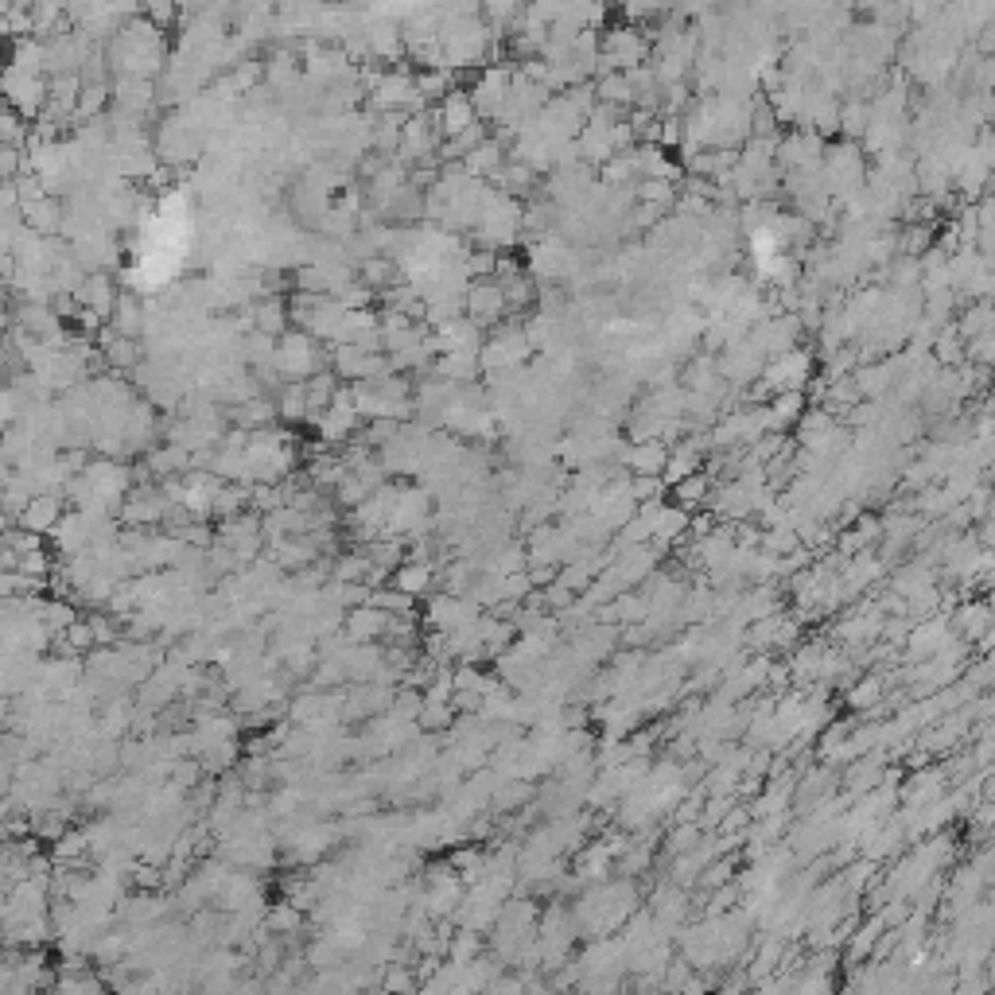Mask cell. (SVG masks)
<instances>
[{
	"instance_id": "6da1fadb",
	"label": "cell",
	"mask_w": 995,
	"mask_h": 995,
	"mask_svg": "<svg viewBox=\"0 0 995 995\" xmlns=\"http://www.w3.org/2000/svg\"><path fill=\"white\" fill-rule=\"evenodd\" d=\"M809 378H813V354L793 346V350L778 354L770 362L763 366V385L770 393H801L809 390Z\"/></svg>"
},
{
	"instance_id": "7a4b0ae2",
	"label": "cell",
	"mask_w": 995,
	"mask_h": 995,
	"mask_svg": "<svg viewBox=\"0 0 995 995\" xmlns=\"http://www.w3.org/2000/svg\"><path fill=\"white\" fill-rule=\"evenodd\" d=\"M0 98H4V105H9L12 113H20L24 122H36L47 105V78L16 75V71L4 66V75H0Z\"/></svg>"
},
{
	"instance_id": "3957f363",
	"label": "cell",
	"mask_w": 995,
	"mask_h": 995,
	"mask_svg": "<svg viewBox=\"0 0 995 995\" xmlns=\"http://www.w3.org/2000/svg\"><path fill=\"white\" fill-rule=\"evenodd\" d=\"M463 316L475 327H498L510 311H506V296L498 280H471L463 292Z\"/></svg>"
},
{
	"instance_id": "277c9868",
	"label": "cell",
	"mask_w": 995,
	"mask_h": 995,
	"mask_svg": "<svg viewBox=\"0 0 995 995\" xmlns=\"http://www.w3.org/2000/svg\"><path fill=\"white\" fill-rule=\"evenodd\" d=\"M66 506H63V494H36L28 506H24V513L16 518L20 530L36 533V537H51L55 533V525L63 521Z\"/></svg>"
},
{
	"instance_id": "5b68a950",
	"label": "cell",
	"mask_w": 995,
	"mask_h": 995,
	"mask_svg": "<svg viewBox=\"0 0 995 995\" xmlns=\"http://www.w3.org/2000/svg\"><path fill=\"white\" fill-rule=\"evenodd\" d=\"M385 623H390V614H382L378 607H354L343 614V638L354 646H373L385 638Z\"/></svg>"
},
{
	"instance_id": "8992f818",
	"label": "cell",
	"mask_w": 995,
	"mask_h": 995,
	"mask_svg": "<svg viewBox=\"0 0 995 995\" xmlns=\"http://www.w3.org/2000/svg\"><path fill=\"white\" fill-rule=\"evenodd\" d=\"M117 296H122V292L113 289V280L105 277V272H90V277H86L82 284L75 289V304L86 307V311H93L98 319H105V323H110Z\"/></svg>"
},
{
	"instance_id": "52a82bcc",
	"label": "cell",
	"mask_w": 995,
	"mask_h": 995,
	"mask_svg": "<svg viewBox=\"0 0 995 995\" xmlns=\"http://www.w3.org/2000/svg\"><path fill=\"white\" fill-rule=\"evenodd\" d=\"M436 584H439V572H436V564H424V560H405V564L393 572V579H390V587H397V591H405L409 599H429L432 591H436Z\"/></svg>"
},
{
	"instance_id": "ba28073f",
	"label": "cell",
	"mask_w": 995,
	"mask_h": 995,
	"mask_svg": "<svg viewBox=\"0 0 995 995\" xmlns=\"http://www.w3.org/2000/svg\"><path fill=\"white\" fill-rule=\"evenodd\" d=\"M665 459H669V447L661 444V439H642V444H630L623 451V467L630 479H646V475H658L665 471Z\"/></svg>"
},
{
	"instance_id": "9c48e42d",
	"label": "cell",
	"mask_w": 995,
	"mask_h": 995,
	"mask_svg": "<svg viewBox=\"0 0 995 995\" xmlns=\"http://www.w3.org/2000/svg\"><path fill=\"white\" fill-rule=\"evenodd\" d=\"M24 215V230L28 233H39V238H59L63 233V203L59 199H39V203H31V206H24L20 211Z\"/></svg>"
},
{
	"instance_id": "30bf717a",
	"label": "cell",
	"mask_w": 995,
	"mask_h": 995,
	"mask_svg": "<svg viewBox=\"0 0 995 995\" xmlns=\"http://www.w3.org/2000/svg\"><path fill=\"white\" fill-rule=\"evenodd\" d=\"M886 697V677H883V669H871V673H864V677H856L852 685L844 689V704L856 712V716H864V712H871L879 700Z\"/></svg>"
},
{
	"instance_id": "8fae6325",
	"label": "cell",
	"mask_w": 995,
	"mask_h": 995,
	"mask_svg": "<svg viewBox=\"0 0 995 995\" xmlns=\"http://www.w3.org/2000/svg\"><path fill=\"white\" fill-rule=\"evenodd\" d=\"M253 316V331L265 339H280L284 331H289V304H284V296H265L260 304L250 307Z\"/></svg>"
},
{
	"instance_id": "7c38bea8",
	"label": "cell",
	"mask_w": 995,
	"mask_h": 995,
	"mask_svg": "<svg viewBox=\"0 0 995 995\" xmlns=\"http://www.w3.org/2000/svg\"><path fill=\"white\" fill-rule=\"evenodd\" d=\"M665 494L673 498V506H677V510L697 513V510H704L707 498H712V475H707V471H697V475H689L685 483L669 486Z\"/></svg>"
},
{
	"instance_id": "4fadbf2b",
	"label": "cell",
	"mask_w": 995,
	"mask_h": 995,
	"mask_svg": "<svg viewBox=\"0 0 995 995\" xmlns=\"http://www.w3.org/2000/svg\"><path fill=\"white\" fill-rule=\"evenodd\" d=\"M110 327L122 339H140V331H144V304H140L132 292H122V296H117V304H113Z\"/></svg>"
},
{
	"instance_id": "5bb4252c",
	"label": "cell",
	"mask_w": 995,
	"mask_h": 995,
	"mask_svg": "<svg viewBox=\"0 0 995 995\" xmlns=\"http://www.w3.org/2000/svg\"><path fill=\"white\" fill-rule=\"evenodd\" d=\"M304 921H307V914L304 910H296L292 903H272V906H265V930L272 933V937H292V933H304Z\"/></svg>"
},
{
	"instance_id": "9a60e30c",
	"label": "cell",
	"mask_w": 995,
	"mask_h": 995,
	"mask_svg": "<svg viewBox=\"0 0 995 995\" xmlns=\"http://www.w3.org/2000/svg\"><path fill=\"white\" fill-rule=\"evenodd\" d=\"M420 980L412 972V960H390L378 977V992L382 995H417Z\"/></svg>"
},
{
	"instance_id": "2e32d148",
	"label": "cell",
	"mask_w": 995,
	"mask_h": 995,
	"mask_svg": "<svg viewBox=\"0 0 995 995\" xmlns=\"http://www.w3.org/2000/svg\"><path fill=\"white\" fill-rule=\"evenodd\" d=\"M867 125H871V102L867 98H852V102L840 105L837 113V132H844L852 144H856L859 137L867 132Z\"/></svg>"
},
{
	"instance_id": "e0dca14e",
	"label": "cell",
	"mask_w": 995,
	"mask_h": 995,
	"mask_svg": "<svg viewBox=\"0 0 995 995\" xmlns=\"http://www.w3.org/2000/svg\"><path fill=\"white\" fill-rule=\"evenodd\" d=\"M272 405H277V420H284V424H304V420H307L304 382H284Z\"/></svg>"
},
{
	"instance_id": "ac0fdd59",
	"label": "cell",
	"mask_w": 995,
	"mask_h": 995,
	"mask_svg": "<svg viewBox=\"0 0 995 995\" xmlns=\"http://www.w3.org/2000/svg\"><path fill=\"white\" fill-rule=\"evenodd\" d=\"M479 370V354L471 350H456V354H439L436 362V378L439 382H471Z\"/></svg>"
},
{
	"instance_id": "d6986e66",
	"label": "cell",
	"mask_w": 995,
	"mask_h": 995,
	"mask_svg": "<svg viewBox=\"0 0 995 995\" xmlns=\"http://www.w3.org/2000/svg\"><path fill=\"white\" fill-rule=\"evenodd\" d=\"M739 864H743V859H739V856H736V852H731V856H719V859H712V864H707V867H704V871H700L697 886H700V891H704V894H707V891H716V886H727V883H736V875H739V871H736V867H739Z\"/></svg>"
},
{
	"instance_id": "ffe728a7",
	"label": "cell",
	"mask_w": 995,
	"mask_h": 995,
	"mask_svg": "<svg viewBox=\"0 0 995 995\" xmlns=\"http://www.w3.org/2000/svg\"><path fill=\"white\" fill-rule=\"evenodd\" d=\"M486 953V937L483 933H471V930H456L451 933V945H447V957L444 960H456V965H471Z\"/></svg>"
},
{
	"instance_id": "44dd1931",
	"label": "cell",
	"mask_w": 995,
	"mask_h": 995,
	"mask_svg": "<svg viewBox=\"0 0 995 995\" xmlns=\"http://www.w3.org/2000/svg\"><path fill=\"white\" fill-rule=\"evenodd\" d=\"M739 903H743V891H739V883L716 886V891H707L704 918H724V914L739 910Z\"/></svg>"
},
{
	"instance_id": "7402d4cb",
	"label": "cell",
	"mask_w": 995,
	"mask_h": 995,
	"mask_svg": "<svg viewBox=\"0 0 995 995\" xmlns=\"http://www.w3.org/2000/svg\"><path fill=\"white\" fill-rule=\"evenodd\" d=\"M626 494H630L634 506H650V502H665V483L658 475H646V479H630L626 483Z\"/></svg>"
},
{
	"instance_id": "603a6c76",
	"label": "cell",
	"mask_w": 995,
	"mask_h": 995,
	"mask_svg": "<svg viewBox=\"0 0 995 995\" xmlns=\"http://www.w3.org/2000/svg\"><path fill=\"white\" fill-rule=\"evenodd\" d=\"M700 840H704L700 825H673L669 837H665V852H669V856H685V852H692Z\"/></svg>"
},
{
	"instance_id": "cb8c5ba5",
	"label": "cell",
	"mask_w": 995,
	"mask_h": 995,
	"mask_svg": "<svg viewBox=\"0 0 995 995\" xmlns=\"http://www.w3.org/2000/svg\"><path fill=\"white\" fill-rule=\"evenodd\" d=\"M747 828H751V809H747V805H739V801H736V805L727 809V817L719 820L716 837H743Z\"/></svg>"
}]
</instances>
